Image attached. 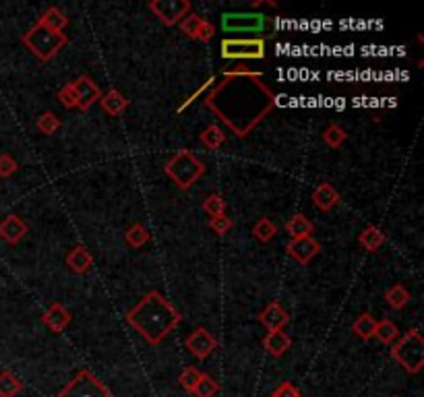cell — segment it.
<instances>
[{"label":"cell","instance_id":"23","mask_svg":"<svg viewBox=\"0 0 424 397\" xmlns=\"http://www.w3.org/2000/svg\"><path fill=\"white\" fill-rule=\"evenodd\" d=\"M375 327H377V321L373 315L369 312H362L356 321L352 323V331L354 335L362 342H369L371 337H375Z\"/></svg>","mask_w":424,"mask_h":397},{"label":"cell","instance_id":"32","mask_svg":"<svg viewBox=\"0 0 424 397\" xmlns=\"http://www.w3.org/2000/svg\"><path fill=\"white\" fill-rule=\"evenodd\" d=\"M346 139H348V133L339 124H335V122H331L330 126L325 129V133H323V141H325V145L331 147V149L342 147V143Z\"/></svg>","mask_w":424,"mask_h":397},{"label":"cell","instance_id":"34","mask_svg":"<svg viewBox=\"0 0 424 397\" xmlns=\"http://www.w3.org/2000/svg\"><path fill=\"white\" fill-rule=\"evenodd\" d=\"M201 23H203V17H199V15H195V13H189L180 23H178V27H180V31L187 36V38H190V40H197V33H199V27H201Z\"/></svg>","mask_w":424,"mask_h":397},{"label":"cell","instance_id":"9","mask_svg":"<svg viewBox=\"0 0 424 397\" xmlns=\"http://www.w3.org/2000/svg\"><path fill=\"white\" fill-rule=\"evenodd\" d=\"M149 11L168 27L178 25L189 13H192V4L189 0H151Z\"/></svg>","mask_w":424,"mask_h":397},{"label":"cell","instance_id":"35","mask_svg":"<svg viewBox=\"0 0 424 397\" xmlns=\"http://www.w3.org/2000/svg\"><path fill=\"white\" fill-rule=\"evenodd\" d=\"M201 374L203 373H199V369H195V366H187V369L180 373V376H178V383L183 385V389H187V391L192 393V389H195V385L199 383Z\"/></svg>","mask_w":424,"mask_h":397},{"label":"cell","instance_id":"13","mask_svg":"<svg viewBox=\"0 0 424 397\" xmlns=\"http://www.w3.org/2000/svg\"><path fill=\"white\" fill-rule=\"evenodd\" d=\"M42 323L46 325L52 333H62L65 329L72 323V312L60 303H52L48 310L42 315Z\"/></svg>","mask_w":424,"mask_h":397},{"label":"cell","instance_id":"17","mask_svg":"<svg viewBox=\"0 0 424 397\" xmlns=\"http://www.w3.org/2000/svg\"><path fill=\"white\" fill-rule=\"evenodd\" d=\"M339 199H342L339 192L331 187L330 183H321L319 187L312 190V195H310L312 205L319 211H331L339 203Z\"/></svg>","mask_w":424,"mask_h":397},{"label":"cell","instance_id":"8","mask_svg":"<svg viewBox=\"0 0 424 397\" xmlns=\"http://www.w3.org/2000/svg\"><path fill=\"white\" fill-rule=\"evenodd\" d=\"M269 27V19L261 13H224L222 29L224 33H255L259 38Z\"/></svg>","mask_w":424,"mask_h":397},{"label":"cell","instance_id":"30","mask_svg":"<svg viewBox=\"0 0 424 397\" xmlns=\"http://www.w3.org/2000/svg\"><path fill=\"white\" fill-rule=\"evenodd\" d=\"M217 391H219V383L213 376H210V374H201L199 383L192 389L195 397H215Z\"/></svg>","mask_w":424,"mask_h":397},{"label":"cell","instance_id":"40","mask_svg":"<svg viewBox=\"0 0 424 397\" xmlns=\"http://www.w3.org/2000/svg\"><path fill=\"white\" fill-rule=\"evenodd\" d=\"M213 83H215V77H213V75H212V77H210V79H207V81H205V83H203V85H201V87H199L197 92H192V94H190L189 97H187V99H185V102H183V104H180L178 108H176V112H183L185 108H189L190 104H192V102H195V99H197L199 95L203 94V92H205L207 87H212Z\"/></svg>","mask_w":424,"mask_h":397},{"label":"cell","instance_id":"5","mask_svg":"<svg viewBox=\"0 0 424 397\" xmlns=\"http://www.w3.org/2000/svg\"><path fill=\"white\" fill-rule=\"evenodd\" d=\"M391 358L406 373L418 374L424 366V339L418 329L406 331L391 344Z\"/></svg>","mask_w":424,"mask_h":397},{"label":"cell","instance_id":"24","mask_svg":"<svg viewBox=\"0 0 424 397\" xmlns=\"http://www.w3.org/2000/svg\"><path fill=\"white\" fill-rule=\"evenodd\" d=\"M23 391V381L11 371H0V397H17Z\"/></svg>","mask_w":424,"mask_h":397},{"label":"cell","instance_id":"21","mask_svg":"<svg viewBox=\"0 0 424 397\" xmlns=\"http://www.w3.org/2000/svg\"><path fill=\"white\" fill-rule=\"evenodd\" d=\"M385 232L377 228V226H366L362 232L358 234V242H360V246L364 249V251H369V253H375L379 251L383 244H385Z\"/></svg>","mask_w":424,"mask_h":397},{"label":"cell","instance_id":"11","mask_svg":"<svg viewBox=\"0 0 424 397\" xmlns=\"http://www.w3.org/2000/svg\"><path fill=\"white\" fill-rule=\"evenodd\" d=\"M72 83V89H75V95H77V108L79 110H83V112H87L92 106H94L95 102H99V97H102V92H99V87L95 85L94 81L87 77V75H81V77H77Z\"/></svg>","mask_w":424,"mask_h":397},{"label":"cell","instance_id":"4","mask_svg":"<svg viewBox=\"0 0 424 397\" xmlns=\"http://www.w3.org/2000/svg\"><path fill=\"white\" fill-rule=\"evenodd\" d=\"M21 44H23L38 60L42 62H50L62 48L69 44V36L62 31V33H56V31H50L46 27H42L40 23H36L31 29H27L21 38Z\"/></svg>","mask_w":424,"mask_h":397},{"label":"cell","instance_id":"38","mask_svg":"<svg viewBox=\"0 0 424 397\" xmlns=\"http://www.w3.org/2000/svg\"><path fill=\"white\" fill-rule=\"evenodd\" d=\"M271 397H303V393H300V389H298L294 383H290V381H282V383L273 389Z\"/></svg>","mask_w":424,"mask_h":397},{"label":"cell","instance_id":"14","mask_svg":"<svg viewBox=\"0 0 424 397\" xmlns=\"http://www.w3.org/2000/svg\"><path fill=\"white\" fill-rule=\"evenodd\" d=\"M259 321L267 331H282L290 323V315L286 312V308H283L282 304L278 303V300H273V303H269L261 310Z\"/></svg>","mask_w":424,"mask_h":397},{"label":"cell","instance_id":"7","mask_svg":"<svg viewBox=\"0 0 424 397\" xmlns=\"http://www.w3.org/2000/svg\"><path fill=\"white\" fill-rule=\"evenodd\" d=\"M56 397H112V393L92 371H79Z\"/></svg>","mask_w":424,"mask_h":397},{"label":"cell","instance_id":"1","mask_svg":"<svg viewBox=\"0 0 424 397\" xmlns=\"http://www.w3.org/2000/svg\"><path fill=\"white\" fill-rule=\"evenodd\" d=\"M203 106L242 139L276 108V94L263 83L261 72L234 67L224 70V81L213 87Z\"/></svg>","mask_w":424,"mask_h":397},{"label":"cell","instance_id":"6","mask_svg":"<svg viewBox=\"0 0 424 397\" xmlns=\"http://www.w3.org/2000/svg\"><path fill=\"white\" fill-rule=\"evenodd\" d=\"M219 50L222 58L226 60H263L267 54L263 38H249V40L228 38L219 44Z\"/></svg>","mask_w":424,"mask_h":397},{"label":"cell","instance_id":"19","mask_svg":"<svg viewBox=\"0 0 424 397\" xmlns=\"http://www.w3.org/2000/svg\"><path fill=\"white\" fill-rule=\"evenodd\" d=\"M99 106L106 114L110 116H120L122 112H126L129 108V99L120 94L118 89H108L106 94H102L99 97Z\"/></svg>","mask_w":424,"mask_h":397},{"label":"cell","instance_id":"2","mask_svg":"<svg viewBox=\"0 0 424 397\" xmlns=\"http://www.w3.org/2000/svg\"><path fill=\"white\" fill-rule=\"evenodd\" d=\"M124 319L149 346H160L180 325L183 315L165 296L151 290L126 312Z\"/></svg>","mask_w":424,"mask_h":397},{"label":"cell","instance_id":"42","mask_svg":"<svg viewBox=\"0 0 424 397\" xmlns=\"http://www.w3.org/2000/svg\"><path fill=\"white\" fill-rule=\"evenodd\" d=\"M393 397H400V396H393Z\"/></svg>","mask_w":424,"mask_h":397},{"label":"cell","instance_id":"22","mask_svg":"<svg viewBox=\"0 0 424 397\" xmlns=\"http://www.w3.org/2000/svg\"><path fill=\"white\" fill-rule=\"evenodd\" d=\"M286 232L290 234L292 240L294 238H305V236H312L315 226H312V222H308L303 213H298V215H294L292 219L286 222Z\"/></svg>","mask_w":424,"mask_h":397},{"label":"cell","instance_id":"29","mask_svg":"<svg viewBox=\"0 0 424 397\" xmlns=\"http://www.w3.org/2000/svg\"><path fill=\"white\" fill-rule=\"evenodd\" d=\"M278 234V226L269 219V217H261L259 222L253 226V236L259 240V242H271Z\"/></svg>","mask_w":424,"mask_h":397},{"label":"cell","instance_id":"36","mask_svg":"<svg viewBox=\"0 0 424 397\" xmlns=\"http://www.w3.org/2000/svg\"><path fill=\"white\" fill-rule=\"evenodd\" d=\"M17 170L19 164L11 153H0V178H11Z\"/></svg>","mask_w":424,"mask_h":397},{"label":"cell","instance_id":"28","mask_svg":"<svg viewBox=\"0 0 424 397\" xmlns=\"http://www.w3.org/2000/svg\"><path fill=\"white\" fill-rule=\"evenodd\" d=\"M201 145L203 147H207V149H217L219 145H224V141H226V133L217 126V124H210L203 133H201Z\"/></svg>","mask_w":424,"mask_h":397},{"label":"cell","instance_id":"41","mask_svg":"<svg viewBox=\"0 0 424 397\" xmlns=\"http://www.w3.org/2000/svg\"><path fill=\"white\" fill-rule=\"evenodd\" d=\"M213 36H215V27H213L207 19H203V23L199 27V33H197V40H201V42H205V44H210L213 40Z\"/></svg>","mask_w":424,"mask_h":397},{"label":"cell","instance_id":"15","mask_svg":"<svg viewBox=\"0 0 424 397\" xmlns=\"http://www.w3.org/2000/svg\"><path fill=\"white\" fill-rule=\"evenodd\" d=\"M27 232H29L27 224H25L19 215H15V213L6 215L0 222V238L4 242H9V244H19L25 236H27Z\"/></svg>","mask_w":424,"mask_h":397},{"label":"cell","instance_id":"26","mask_svg":"<svg viewBox=\"0 0 424 397\" xmlns=\"http://www.w3.org/2000/svg\"><path fill=\"white\" fill-rule=\"evenodd\" d=\"M375 337H377L381 344L391 346V344L400 337V329H398V325H396L391 319H383V321H377Z\"/></svg>","mask_w":424,"mask_h":397},{"label":"cell","instance_id":"10","mask_svg":"<svg viewBox=\"0 0 424 397\" xmlns=\"http://www.w3.org/2000/svg\"><path fill=\"white\" fill-rule=\"evenodd\" d=\"M185 346H187V350H189L195 358L205 360V358H210L213 352H215V348H217V339L213 337L212 331H207L205 327H197L192 333L187 335Z\"/></svg>","mask_w":424,"mask_h":397},{"label":"cell","instance_id":"25","mask_svg":"<svg viewBox=\"0 0 424 397\" xmlns=\"http://www.w3.org/2000/svg\"><path fill=\"white\" fill-rule=\"evenodd\" d=\"M149 240H151V232H149L143 224H133V226H129V230L124 232V242H126L131 249H143Z\"/></svg>","mask_w":424,"mask_h":397},{"label":"cell","instance_id":"37","mask_svg":"<svg viewBox=\"0 0 424 397\" xmlns=\"http://www.w3.org/2000/svg\"><path fill=\"white\" fill-rule=\"evenodd\" d=\"M210 228H212L213 232L217 234V236H224V234H228L232 228H234V222H232L230 217H226V215H222V217H213V219H210Z\"/></svg>","mask_w":424,"mask_h":397},{"label":"cell","instance_id":"18","mask_svg":"<svg viewBox=\"0 0 424 397\" xmlns=\"http://www.w3.org/2000/svg\"><path fill=\"white\" fill-rule=\"evenodd\" d=\"M263 348L269 356L273 358H282L286 352L292 348V337L286 331H269L263 337Z\"/></svg>","mask_w":424,"mask_h":397},{"label":"cell","instance_id":"39","mask_svg":"<svg viewBox=\"0 0 424 397\" xmlns=\"http://www.w3.org/2000/svg\"><path fill=\"white\" fill-rule=\"evenodd\" d=\"M58 99L65 108H77V95H75V89H72V83H67L60 92H58Z\"/></svg>","mask_w":424,"mask_h":397},{"label":"cell","instance_id":"3","mask_svg":"<svg viewBox=\"0 0 424 397\" xmlns=\"http://www.w3.org/2000/svg\"><path fill=\"white\" fill-rule=\"evenodd\" d=\"M205 170H207L205 164L189 149H180L164 165L165 176L183 190H189L192 185H197L199 178L205 174Z\"/></svg>","mask_w":424,"mask_h":397},{"label":"cell","instance_id":"16","mask_svg":"<svg viewBox=\"0 0 424 397\" xmlns=\"http://www.w3.org/2000/svg\"><path fill=\"white\" fill-rule=\"evenodd\" d=\"M65 263H67V267L71 269L72 273L83 276V273H87L94 267V257H92V253L83 244H77V246H72L71 251L67 253Z\"/></svg>","mask_w":424,"mask_h":397},{"label":"cell","instance_id":"33","mask_svg":"<svg viewBox=\"0 0 424 397\" xmlns=\"http://www.w3.org/2000/svg\"><path fill=\"white\" fill-rule=\"evenodd\" d=\"M60 118L56 116L54 112H44V114H40L38 120H36V126H38V131L42 133V135H54L58 129H60Z\"/></svg>","mask_w":424,"mask_h":397},{"label":"cell","instance_id":"20","mask_svg":"<svg viewBox=\"0 0 424 397\" xmlns=\"http://www.w3.org/2000/svg\"><path fill=\"white\" fill-rule=\"evenodd\" d=\"M38 23L50 29V31L62 33L67 29V25H69V17L58 6H48L46 11L42 13V17L38 19Z\"/></svg>","mask_w":424,"mask_h":397},{"label":"cell","instance_id":"27","mask_svg":"<svg viewBox=\"0 0 424 397\" xmlns=\"http://www.w3.org/2000/svg\"><path fill=\"white\" fill-rule=\"evenodd\" d=\"M385 303L389 304L391 308H396V310H401L406 304L410 303V292L401 283H396V285H391L385 292Z\"/></svg>","mask_w":424,"mask_h":397},{"label":"cell","instance_id":"12","mask_svg":"<svg viewBox=\"0 0 424 397\" xmlns=\"http://www.w3.org/2000/svg\"><path fill=\"white\" fill-rule=\"evenodd\" d=\"M288 255L298 261L300 265H308L312 259L317 257L321 253V244L312 238V236H305V238H294L288 242L286 246Z\"/></svg>","mask_w":424,"mask_h":397},{"label":"cell","instance_id":"31","mask_svg":"<svg viewBox=\"0 0 424 397\" xmlns=\"http://www.w3.org/2000/svg\"><path fill=\"white\" fill-rule=\"evenodd\" d=\"M203 211L210 215V217H222L226 215V201L217 195V192H212L203 199Z\"/></svg>","mask_w":424,"mask_h":397}]
</instances>
